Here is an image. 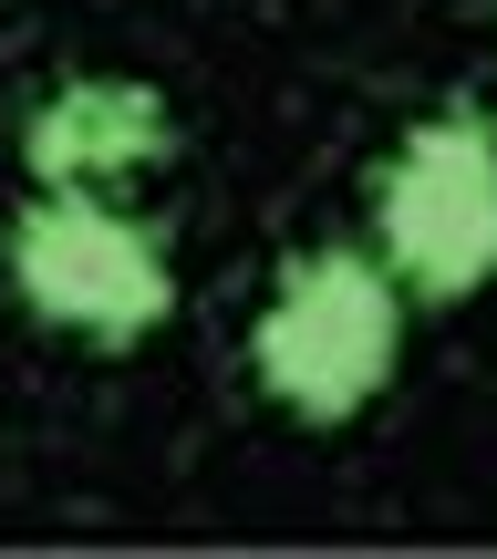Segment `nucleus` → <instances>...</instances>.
Returning a JSON list of instances; mask_svg holds the SVG:
<instances>
[{"mask_svg":"<svg viewBox=\"0 0 497 559\" xmlns=\"http://www.w3.org/2000/svg\"><path fill=\"white\" fill-rule=\"evenodd\" d=\"M21 166L32 187H135L177 166V115L145 73H62L21 115Z\"/></svg>","mask_w":497,"mask_h":559,"instance_id":"20e7f679","label":"nucleus"},{"mask_svg":"<svg viewBox=\"0 0 497 559\" xmlns=\"http://www.w3.org/2000/svg\"><path fill=\"white\" fill-rule=\"evenodd\" d=\"M374 260L404 280V300L457 311L497 280V115L446 104L404 124L374 166Z\"/></svg>","mask_w":497,"mask_h":559,"instance_id":"7ed1b4c3","label":"nucleus"},{"mask_svg":"<svg viewBox=\"0 0 497 559\" xmlns=\"http://www.w3.org/2000/svg\"><path fill=\"white\" fill-rule=\"evenodd\" d=\"M394 373H404V280L342 239L291 249L270 300H259V321H249V383L291 425L332 436Z\"/></svg>","mask_w":497,"mask_h":559,"instance_id":"f257e3e1","label":"nucleus"},{"mask_svg":"<svg viewBox=\"0 0 497 559\" xmlns=\"http://www.w3.org/2000/svg\"><path fill=\"white\" fill-rule=\"evenodd\" d=\"M0 280L42 332L94 342V353H135L145 332L177 321L166 228L104 187H32V207L0 228Z\"/></svg>","mask_w":497,"mask_h":559,"instance_id":"f03ea898","label":"nucleus"}]
</instances>
